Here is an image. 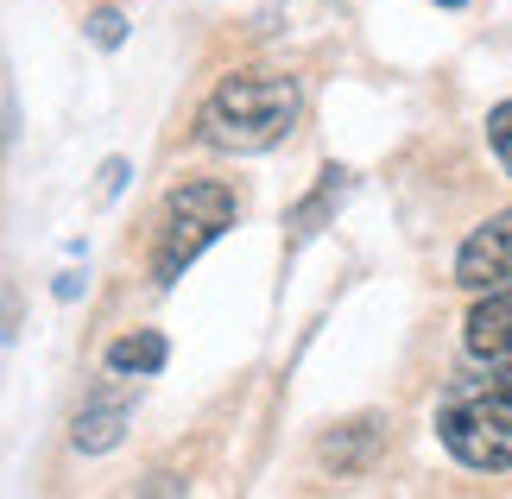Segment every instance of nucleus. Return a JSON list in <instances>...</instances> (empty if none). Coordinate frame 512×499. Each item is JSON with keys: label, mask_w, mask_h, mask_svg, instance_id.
Here are the masks:
<instances>
[{"label": "nucleus", "mask_w": 512, "mask_h": 499, "mask_svg": "<svg viewBox=\"0 0 512 499\" xmlns=\"http://www.w3.org/2000/svg\"><path fill=\"white\" fill-rule=\"evenodd\" d=\"M487 146H494V158H500L506 177H512V102H500L494 114H487Z\"/></svg>", "instance_id": "nucleus-10"}, {"label": "nucleus", "mask_w": 512, "mask_h": 499, "mask_svg": "<svg viewBox=\"0 0 512 499\" xmlns=\"http://www.w3.org/2000/svg\"><path fill=\"white\" fill-rule=\"evenodd\" d=\"M196 127L215 152H272L298 127V89H291V76H266V70L222 76L203 114H196Z\"/></svg>", "instance_id": "nucleus-1"}, {"label": "nucleus", "mask_w": 512, "mask_h": 499, "mask_svg": "<svg viewBox=\"0 0 512 499\" xmlns=\"http://www.w3.org/2000/svg\"><path fill=\"white\" fill-rule=\"evenodd\" d=\"M437 436L462 468L506 474L512 468V379L487 367L481 379H456L437 405Z\"/></svg>", "instance_id": "nucleus-2"}, {"label": "nucleus", "mask_w": 512, "mask_h": 499, "mask_svg": "<svg viewBox=\"0 0 512 499\" xmlns=\"http://www.w3.org/2000/svg\"><path fill=\"white\" fill-rule=\"evenodd\" d=\"M342 190H348V171H342V165H329V171H323V184H317V196H304V203L291 209V222H285V228H291V241H310V234H317V222L342 203Z\"/></svg>", "instance_id": "nucleus-9"}, {"label": "nucleus", "mask_w": 512, "mask_h": 499, "mask_svg": "<svg viewBox=\"0 0 512 499\" xmlns=\"http://www.w3.org/2000/svg\"><path fill=\"white\" fill-rule=\"evenodd\" d=\"M127 417H133V398H127L121 386H102V392H95L83 411H76V424H70V443L83 449V455H108L114 443H121Z\"/></svg>", "instance_id": "nucleus-6"}, {"label": "nucleus", "mask_w": 512, "mask_h": 499, "mask_svg": "<svg viewBox=\"0 0 512 499\" xmlns=\"http://www.w3.org/2000/svg\"><path fill=\"white\" fill-rule=\"evenodd\" d=\"M462 348L475 361H512V285H494V291H475V310L462 323Z\"/></svg>", "instance_id": "nucleus-5"}, {"label": "nucleus", "mask_w": 512, "mask_h": 499, "mask_svg": "<svg viewBox=\"0 0 512 499\" xmlns=\"http://www.w3.org/2000/svg\"><path fill=\"white\" fill-rule=\"evenodd\" d=\"M89 38H95V45H102V51H114V45H121V38H127V19L114 13V7H102V13L89 19Z\"/></svg>", "instance_id": "nucleus-11"}, {"label": "nucleus", "mask_w": 512, "mask_h": 499, "mask_svg": "<svg viewBox=\"0 0 512 499\" xmlns=\"http://www.w3.org/2000/svg\"><path fill=\"white\" fill-rule=\"evenodd\" d=\"M437 7H462V0H437Z\"/></svg>", "instance_id": "nucleus-13"}, {"label": "nucleus", "mask_w": 512, "mask_h": 499, "mask_svg": "<svg viewBox=\"0 0 512 499\" xmlns=\"http://www.w3.org/2000/svg\"><path fill=\"white\" fill-rule=\"evenodd\" d=\"M165 361H171V342L159 329H133V335H121V342H108V373L114 379H146Z\"/></svg>", "instance_id": "nucleus-7"}, {"label": "nucleus", "mask_w": 512, "mask_h": 499, "mask_svg": "<svg viewBox=\"0 0 512 499\" xmlns=\"http://www.w3.org/2000/svg\"><path fill=\"white\" fill-rule=\"evenodd\" d=\"M494 367H500V373H506V379H512V361H494Z\"/></svg>", "instance_id": "nucleus-12"}, {"label": "nucleus", "mask_w": 512, "mask_h": 499, "mask_svg": "<svg viewBox=\"0 0 512 499\" xmlns=\"http://www.w3.org/2000/svg\"><path fill=\"white\" fill-rule=\"evenodd\" d=\"M380 417H354V424H342L336 436H323V462L336 474H361L373 462V449H380Z\"/></svg>", "instance_id": "nucleus-8"}, {"label": "nucleus", "mask_w": 512, "mask_h": 499, "mask_svg": "<svg viewBox=\"0 0 512 499\" xmlns=\"http://www.w3.org/2000/svg\"><path fill=\"white\" fill-rule=\"evenodd\" d=\"M456 285H462V291L512 285V209L487 215V222L462 241V253H456Z\"/></svg>", "instance_id": "nucleus-4"}, {"label": "nucleus", "mask_w": 512, "mask_h": 499, "mask_svg": "<svg viewBox=\"0 0 512 499\" xmlns=\"http://www.w3.org/2000/svg\"><path fill=\"white\" fill-rule=\"evenodd\" d=\"M234 215H241V203H234L228 184H215V177H196V184H177L165 196V215H159V247H152V285H177L196 259H203L222 234L234 228Z\"/></svg>", "instance_id": "nucleus-3"}]
</instances>
